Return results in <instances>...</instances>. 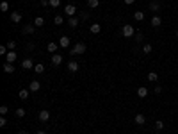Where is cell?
Returning <instances> with one entry per match:
<instances>
[{
  "label": "cell",
  "mask_w": 178,
  "mask_h": 134,
  "mask_svg": "<svg viewBox=\"0 0 178 134\" xmlns=\"http://www.w3.org/2000/svg\"><path fill=\"white\" fill-rule=\"evenodd\" d=\"M135 38H137V41H141V39H143V34H141V32H137V34H135Z\"/></svg>",
  "instance_id": "ab89813d"
},
{
  "label": "cell",
  "mask_w": 178,
  "mask_h": 134,
  "mask_svg": "<svg viewBox=\"0 0 178 134\" xmlns=\"http://www.w3.org/2000/svg\"><path fill=\"white\" fill-rule=\"evenodd\" d=\"M121 32H123V36H125V38H132V36L135 34V32H134V27H132V25H123Z\"/></svg>",
  "instance_id": "7a4b0ae2"
},
{
  "label": "cell",
  "mask_w": 178,
  "mask_h": 134,
  "mask_svg": "<svg viewBox=\"0 0 178 134\" xmlns=\"http://www.w3.org/2000/svg\"><path fill=\"white\" fill-rule=\"evenodd\" d=\"M34 71H36V74H43V71H45V66L39 63V65H36V66H34Z\"/></svg>",
  "instance_id": "83f0119b"
},
{
  "label": "cell",
  "mask_w": 178,
  "mask_h": 134,
  "mask_svg": "<svg viewBox=\"0 0 178 134\" xmlns=\"http://www.w3.org/2000/svg\"><path fill=\"white\" fill-rule=\"evenodd\" d=\"M87 5H89L91 9H95V7L100 5V0H87Z\"/></svg>",
  "instance_id": "cb8c5ba5"
},
{
  "label": "cell",
  "mask_w": 178,
  "mask_h": 134,
  "mask_svg": "<svg viewBox=\"0 0 178 134\" xmlns=\"http://www.w3.org/2000/svg\"><path fill=\"white\" fill-rule=\"evenodd\" d=\"M68 45H70V38H68V36H62V38L59 39V47H61V48H68Z\"/></svg>",
  "instance_id": "4fadbf2b"
},
{
  "label": "cell",
  "mask_w": 178,
  "mask_h": 134,
  "mask_svg": "<svg viewBox=\"0 0 178 134\" xmlns=\"http://www.w3.org/2000/svg\"><path fill=\"white\" fill-rule=\"evenodd\" d=\"M134 18L137 20V22H143V20H144V13H143V11H135V13H134Z\"/></svg>",
  "instance_id": "7402d4cb"
},
{
  "label": "cell",
  "mask_w": 178,
  "mask_h": 134,
  "mask_svg": "<svg viewBox=\"0 0 178 134\" xmlns=\"http://www.w3.org/2000/svg\"><path fill=\"white\" fill-rule=\"evenodd\" d=\"M75 13H77V7L73 5V4H68V5L64 7V14H66L68 18H71V16L75 14Z\"/></svg>",
  "instance_id": "3957f363"
},
{
  "label": "cell",
  "mask_w": 178,
  "mask_h": 134,
  "mask_svg": "<svg viewBox=\"0 0 178 134\" xmlns=\"http://www.w3.org/2000/svg\"><path fill=\"white\" fill-rule=\"evenodd\" d=\"M14 113H16V116H18V118H23V116H25V109H23V107H18Z\"/></svg>",
  "instance_id": "4316f807"
},
{
  "label": "cell",
  "mask_w": 178,
  "mask_h": 134,
  "mask_svg": "<svg viewBox=\"0 0 178 134\" xmlns=\"http://www.w3.org/2000/svg\"><path fill=\"white\" fill-rule=\"evenodd\" d=\"M150 9H151L153 13H155V11H159V9H160V4H159V0H151V2H150Z\"/></svg>",
  "instance_id": "e0dca14e"
},
{
  "label": "cell",
  "mask_w": 178,
  "mask_h": 134,
  "mask_svg": "<svg viewBox=\"0 0 178 134\" xmlns=\"http://www.w3.org/2000/svg\"><path fill=\"white\" fill-rule=\"evenodd\" d=\"M61 63H62V56H61V54H52V65L59 66Z\"/></svg>",
  "instance_id": "ba28073f"
},
{
  "label": "cell",
  "mask_w": 178,
  "mask_h": 134,
  "mask_svg": "<svg viewBox=\"0 0 178 134\" xmlns=\"http://www.w3.org/2000/svg\"><path fill=\"white\" fill-rule=\"evenodd\" d=\"M54 23H55V25H62V23H64V18H62L61 14H57V16L54 18Z\"/></svg>",
  "instance_id": "d4e9b609"
},
{
  "label": "cell",
  "mask_w": 178,
  "mask_h": 134,
  "mask_svg": "<svg viewBox=\"0 0 178 134\" xmlns=\"http://www.w3.org/2000/svg\"><path fill=\"white\" fill-rule=\"evenodd\" d=\"M148 80L150 82H157V80H159V75H157L155 71H150V74H148Z\"/></svg>",
  "instance_id": "603a6c76"
},
{
  "label": "cell",
  "mask_w": 178,
  "mask_h": 134,
  "mask_svg": "<svg viewBox=\"0 0 178 134\" xmlns=\"http://www.w3.org/2000/svg\"><path fill=\"white\" fill-rule=\"evenodd\" d=\"M46 48H48V52H52V54H57L59 43H55V41H52V43H48V45H46Z\"/></svg>",
  "instance_id": "7c38bea8"
},
{
  "label": "cell",
  "mask_w": 178,
  "mask_h": 134,
  "mask_svg": "<svg viewBox=\"0 0 178 134\" xmlns=\"http://www.w3.org/2000/svg\"><path fill=\"white\" fill-rule=\"evenodd\" d=\"M84 52H86V45H84V43H77L75 47L71 48L70 54H73V56H80V54H84Z\"/></svg>",
  "instance_id": "6da1fadb"
},
{
  "label": "cell",
  "mask_w": 178,
  "mask_h": 134,
  "mask_svg": "<svg viewBox=\"0 0 178 134\" xmlns=\"http://www.w3.org/2000/svg\"><path fill=\"white\" fill-rule=\"evenodd\" d=\"M9 50H14L16 48V41H7V45H5Z\"/></svg>",
  "instance_id": "1f68e13d"
},
{
  "label": "cell",
  "mask_w": 178,
  "mask_h": 134,
  "mask_svg": "<svg viewBox=\"0 0 178 134\" xmlns=\"http://www.w3.org/2000/svg\"><path fill=\"white\" fill-rule=\"evenodd\" d=\"M87 16H89L87 13H82V14H80V20H87Z\"/></svg>",
  "instance_id": "74e56055"
},
{
  "label": "cell",
  "mask_w": 178,
  "mask_h": 134,
  "mask_svg": "<svg viewBox=\"0 0 178 134\" xmlns=\"http://www.w3.org/2000/svg\"><path fill=\"white\" fill-rule=\"evenodd\" d=\"M22 16H23L22 11H13L11 13V22L13 23H20V22H22Z\"/></svg>",
  "instance_id": "277c9868"
},
{
  "label": "cell",
  "mask_w": 178,
  "mask_h": 134,
  "mask_svg": "<svg viewBox=\"0 0 178 134\" xmlns=\"http://www.w3.org/2000/svg\"><path fill=\"white\" fill-rule=\"evenodd\" d=\"M151 50H153V47H151V45H148V43H146V45L143 47V52H144V54H150Z\"/></svg>",
  "instance_id": "4dcf8cb0"
},
{
  "label": "cell",
  "mask_w": 178,
  "mask_h": 134,
  "mask_svg": "<svg viewBox=\"0 0 178 134\" xmlns=\"http://www.w3.org/2000/svg\"><path fill=\"white\" fill-rule=\"evenodd\" d=\"M34 30H36V25L32 23V25H25V27L22 29V32H23V34H34Z\"/></svg>",
  "instance_id": "5bb4252c"
},
{
  "label": "cell",
  "mask_w": 178,
  "mask_h": 134,
  "mask_svg": "<svg viewBox=\"0 0 178 134\" xmlns=\"http://www.w3.org/2000/svg\"><path fill=\"white\" fill-rule=\"evenodd\" d=\"M41 5H43V7H46V5H50V0H41Z\"/></svg>",
  "instance_id": "d590c367"
},
{
  "label": "cell",
  "mask_w": 178,
  "mask_h": 134,
  "mask_svg": "<svg viewBox=\"0 0 178 134\" xmlns=\"http://www.w3.org/2000/svg\"><path fill=\"white\" fill-rule=\"evenodd\" d=\"M16 57H18V54L14 52V50H9V52H7V56H5V63H14V61H16Z\"/></svg>",
  "instance_id": "8992f818"
},
{
  "label": "cell",
  "mask_w": 178,
  "mask_h": 134,
  "mask_svg": "<svg viewBox=\"0 0 178 134\" xmlns=\"http://www.w3.org/2000/svg\"><path fill=\"white\" fill-rule=\"evenodd\" d=\"M151 25H153V27H160V25H162V18H160V16H153V18H151Z\"/></svg>",
  "instance_id": "ac0fdd59"
},
{
  "label": "cell",
  "mask_w": 178,
  "mask_h": 134,
  "mask_svg": "<svg viewBox=\"0 0 178 134\" xmlns=\"http://www.w3.org/2000/svg\"><path fill=\"white\" fill-rule=\"evenodd\" d=\"M155 93H157V95L162 93V88H160V86H155Z\"/></svg>",
  "instance_id": "8d00e7d4"
},
{
  "label": "cell",
  "mask_w": 178,
  "mask_h": 134,
  "mask_svg": "<svg viewBox=\"0 0 178 134\" xmlns=\"http://www.w3.org/2000/svg\"><path fill=\"white\" fill-rule=\"evenodd\" d=\"M135 123H137V125H144V123H146V116L144 115H141V113H139V115H135Z\"/></svg>",
  "instance_id": "9a60e30c"
},
{
  "label": "cell",
  "mask_w": 178,
  "mask_h": 134,
  "mask_svg": "<svg viewBox=\"0 0 178 134\" xmlns=\"http://www.w3.org/2000/svg\"><path fill=\"white\" fill-rule=\"evenodd\" d=\"M36 134H46V132H45V131H38Z\"/></svg>",
  "instance_id": "b9f144b4"
},
{
  "label": "cell",
  "mask_w": 178,
  "mask_h": 134,
  "mask_svg": "<svg viewBox=\"0 0 178 134\" xmlns=\"http://www.w3.org/2000/svg\"><path fill=\"white\" fill-rule=\"evenodd\" d=\"M155 129H157V131H162V129H164V122H162V120H157V122H155Z\"/></svg>",
  "instance_id": "f1b7e54d"
},
{
  "label": "cell",
  "mask_w": 178,
  "mask_h": 134,
  "mask_svg": "<svg viewBox=\"0 0 178 134\" xmlns=\"http://www.w3.org/2000/svg\"><path fill=\"white\" fill-rule=\"evenodd\" d=\"M4 71H5V74H13V71H14L13 63H5V65H4Z\"/></svg>",
  "instance_id": "44dd1931"
},
{
  "label": "cell",
  "mask_w": 178,
  "mask_h": 134,
  "mask_svg": "<svg viewBox=\"0 0 178 134\" xmlns=\"http://www.w3.org/2000/svg\"><path fill=\"white\" fill-rule=\"evenodd\" d=\"M78 23H80V18H75V16L68 18V25H70L71 29H77V27H78Z\"/></svg>",
  "instance_id": "52a82bcc"
},
{
  "label": "cell",
  "mask_w": 178,
  "mask_h": 134,
  "mask_svg": "<svg viewBox=\"0 0 178 134\" xmlns=\"http://www.w3.org/2000/svg\"><path fill=\"white\" fill-rule=\"evenodd\" d=\"M18 134H29V132H27V131H20Z\"/></svg>",
  "instance_id": "60d3db41"
},
{
  "label": "cell",
  "mask_w": 178,
  "mask_h": 134,
  "mask_svg": "<svg viewBox=\"0 0 178 134\" xmlns=\"http://www.w3.org/2000/svg\"><path fill=\"white\" fill-rule=\"evenodd\" d=\"M134 2H135V0H125V4H127V5H132Z\"/></svg>",
  "instance_id": "f35d334b"
},
{
  "label": "cell",
  "mask_w": 178,
  "mask_h": 134,
  "mask_svg": "<svg viewBox=\"0 0 178 134\" xmlns=\"http://www.w3.org/2000/svg\"><path fill=\"white\" fill-rule=\"evenodd\" d=\"M29 93H30V89H20V98H22V100H27L29 98Z\"/></svg>",
  "instance_id": "ffe728a7"
},
{
  "label": "cell",
  "mask_w": 178,
  "mask_h": 134,
  "mask_svg": "<svg viewBox=\"0 0 178 134\" xmlns=\"http://www.w3.org/2000/svg\"><path fill=\"white\" fill-rule=\"evenodd\" d=\"M50 5L54 7V9H55V7H59V5H61V0H50Z\"/></svg>",
  "instance_id": "d6a6232c"
},
{
  "label": "cell",
  "mask_w": 178,
  "mask_h": 134,
  "mask_svg": "<svg viewBox=\"0 0 178 134\" xmlns=\"http://www.w3.org/2000/svg\"><path fill=\"white\" fill-rule=\"evenodd\" d=\"M5 2H11V0H5Z\"/></svg>",
  "instance_id": "7bdbcfd3"
},
{
  "label": "cell",
  "mask_w": 178,
  "mask_h": 134,
  "mask_svg": "<svg viewBox=\"0 0 178 134\" xmlns=\"http://www.w3.org/2000/svg\"><path fill=\"white\" fill-rule=\"evenodd\" d=\"M34 66H36V65L32 63V59H29V57L22 61V68H23V70H34Z\"/></svg>",
  "instance_id": "5b68a950"
},
{
  "label": "cell",
  "mask_w": 178,
  "mask_h": 134,
  "mask_svg": "<svg viewBox=\"0 0 178 134\" xmlns=\"http://www.w3.org/2000/svg\"><path fill=\"white\" fill-rule=\"evenodd\" d=\"M89 30H91L93 34H98L100 30H102V25H100V23H93V25L89 27Z\"/></svg>",
  "instance_id": "d6986e66"
},
{
  "label": "cell",
  "mask_w": 178,
  "mask_h": 134,
  "mask_svg": "<svg viewBox=\"0 0 178 134\" xmlns=\"http://www.w3.org/2000/svg\"><path fill=\"white\" fill-rule=\"evenodd\" d=\"M43 23H45V20L41 18V16H38V18L34 20V25H36V27H43Z\"/></svg>",
  "instance_id": "484cf974"
},
{
  "label": "cell",
  "mask_w": 178,
  "mask_h": 134,
  "mask_svg": "<svg viewBox=\"0 0 178 134\" xmlns=\"http://www.w3.org/2000/svg\"><path fill=\"white\" fill-rule=\"evenodd\" d=\"M137 97L139 98H146V97H148V88H144V86L137 88Z\"/></svg>",
  "instance_id": "8fae6325"
},
{
  "label": "cell",
  "mask_w": 178,
  "mask_h": 134,
  "mask_svg": "<svg viewBox=\"0 0 178 134\" xmlns=\"http://www.w3.org/2000/svg\"><path fill=\"white\" fill-rule=\"evenodd\" d=\"M78 63H77V61H70V63H68V70L71 71V74H75V71H78Z\"/></svg>",
  "instance_id": "9c48e42d"
},
{
  "label": "cell",
  "mask_w": 178,
  "mask_h": 134,
  "mask_svg": "<svg viewBox=\"0 0 178 134\" xmlns=\"http://www.w3.org/2000/svg\"><path fill=\"white\" fill-rule=\"evenodd\" d=\"M39 88H41V84H39L38 80H30V84H29L30 91H39Z\"/></svg>",
  "instance_id": "2e32d148"
},
{
  "label": "cell",
  "mask_w": 178,
  "mask_h": 134,
  "mask_svg": "<svg viewBox=\"0 0 178 134\" xmlns=\"http://www.w3.org/2000/svg\"><path fill=\"white\" fill-rule=\"evenodd\" d=\"M0 11H4V13L9 11V2H5V0H4V2L0 4Z\"/></svg>",
  "instance_id": "f546056e"
},
{
  "label": "cell",
  "mask_w": 178,
  "mask_h": 134,
  "mask_svg": "<svg viewBox=\"0 0 178 134\" xmlns=\"http://www.w3.org/2000/svg\"><path fill=\"white\" fill-rule=\"evenodd\" d=\"M176 36H178V30H176Z\"/></svg>",
  "instance_id": "ee69618b"
},
{
  "label": "cell",
  "mask_w": 178,
  "mask_h": 134,
  "mask_svg": "<svg viewBox=\"0 0 178 134\" xmlns=\"http://www.w3.org/2000/svg\"><path fill=\"white\" fill-rule=\"evenodd\" d=\"M7 113H9V109H7V106H2V107H0V115H2V116H5V115H7Z\"/></svg>",
  "instance_id": "836d02e7"
},
{
  "label": "cell",
  "mask_w": 178,
  "mask_h": 134,
  "mask_svg": "<svg viewBox=\"0 0 178 134\" xmlns=\"http://www.w3.org/2000/svg\"><path fill=\"white\" fill-rule=\"evenodd\" d=\"M48 118H50V111H46V109L39 111V122H48Z\"/></svg>",
  "instance_id": "30bf717a"
},
{
  "label": "cell",
  "mask_w": 178,
  "mask_h": 134,
  "mask_svg": "<svg viewBox=\"0 0 178 134\" xmlns=\"http://www.w3.org/2000/svg\"><path fill=\"white\" fill-rule=\"evenodd\" d=\"M0 127H7V120L2 116V118H0Z\"/></svg>",
  "instance_id": "e575fe53"
}]
</instances>
